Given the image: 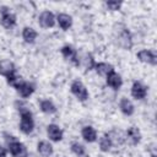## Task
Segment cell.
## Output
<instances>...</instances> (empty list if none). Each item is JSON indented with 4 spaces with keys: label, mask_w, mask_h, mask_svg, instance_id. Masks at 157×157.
<instances>
[{
    "label": "cell",
    "mask_w": 157,
    "mask_h": 157,
    "mask_svg": "<svg viewBox=\"0 0 157 157\" xmlns=\"http://www.w3.org/2000/svg\"><path fill=\"white\" fill-rule=\"evenodd\" d=\"M20 110V115H21V123H20V129L22 132L25 134H29L32 132L33 128H34V121H33V118H32V113L26 109V107L21 105L18 108Z\"/></svg>",
    "instance_id": "1"
},
{
    "label": "cell",
    "mask_w": 157,
    "mask_h": 157,
    "mask_svg": "<svg viewBox=\"0 0 157 157\" xmlns=\"http://www.w3.org/2000/svg\"><path fill=\"white\" fill-rule=\"evenodd\" d=\"M7 145H9V151L13 157H27L28 156L26 146L22 142L15 140L13 136H11L10 141H7Z\"/></svg>",
    "instance_id": "2"
},
{
    "label": "cell",
    "mask_w": 157,
    "mask_h": 157,
    "mask_svg": "<svg viewBox=\"0 0 157 157\" xmlns=\"http://www.w3.org/2000/svg\"><path fill=\"white\" fill-rule=\"evenodd\" d=\"M115 38H117V43L119 47H121L124 49H130L132 47V38H131V34L128 31V28L121 27L120 29H118Z\"/></svg>",
    "instance_id": "3"
},
{
    "label": "cell",
    "mask_w": 157,
    "mask_h": 157,
    "mask_svg": "<svg viewBox=\"0 0 157 157\" xmlns=\"http://www.w3.org/2000/svg\"><path fill=\"white\" fill-rule=\"evenodd\" d=\"M0 13H1L0 22L5 28H11L16 25V16L13 13H11L6 6H2L0 9Z\"/></svg>",
    "instance_id": "4"
},
{
    "label": "cell",
    "mask_w": 157,
    "mask_h": 157,
    "mask_svg": "<svg viewBox=\"0 0 157 157\" xmlns=\"http://www.w3.org/2000/svg\"><path fill=\"white\" fill-rule=\"evenodd\" d=\"M71 92H72V94H74L77 99H80V101H82V102L88 98V92H87L86 87L82 85V82H80V81H77V80L71 83Z\"/></svg>",
    "instance_id": "5"
},
{
    "label": "cell",
    "mask_w": 157,
    "mask_h": 157,
    "mask_svg": "<svg viewBox=\"0 0 157 157\" xmlns=\"http://www.w3.org/2000/svg\"><path fill=\"white\" fill-rule=\"evenodd\" d=\"M15 88L17 90V92L20 93V96L23 97V98L29 97V96L34 92V86H33L32 83L26 82V81H22V80H20V81L16 83Z\"/></svg>",
    "instance_id": "6"
},
{
    "label": "cell",
    "mask_w": 157,
    "mask_h": 157,
    "mask_svg": "<svg viewBox=\"0 0 157 157\" xmlns=\"http://www.w3.org/2000/svg\"><path fill=\"white\" fill-rule=\"evenodd\" d=\"M61 54H63V56H64L65 59L72 61L75 65H77V66L80 65V60H78V58H77V53H76V50H75L72 47H70V45H64V47L61 48Z\"/></svg>",
    "instance_id": "7"
},
{
    "label": "cell",
    "mask_w": 157,
    "mask_h": 157,
    "mask_svg": "<svg viewBox=\"0 0 157 157\" xmlns=\"http://www.w3.org/2000/svg\"><path fill=\"white\" fill-rule=\"evenodd\" d=\"M137 58L142 63H147V64H151V65H156L157 64V56L151 50H146V49L145 50H140L137 53Z\"/></svg>",
    "instance_id": "8"
},
{
    "label": "cell",
    "mask_w": 157,
    "mask_h": 157,
    "mask_svg": "<svg viewBox=\"0 0 157 157\" xmlns=\"http://www.w3.org/2000/svg\"><path fill=\"white\" fill-rule=\"evenodd\" d=\"M107 85L109 87H112L113 90H119L123 85V81H121V77L120 75H118L114 70L110 71L108 75H107Z\"/></svg>",
    "instance_id": "9"
},
{
    "label": "cell",
    "mask_w": 157,
    "mask_h": 157,
    "mask_svg": "<svg viewBox=\"0 0 157 157\" xmlns=\"http://www.w3.org/2000/svg\"><path fill=\"white\" fill-rule=\"evenodd\" d=\"M55 23V17L53 15V12L50 11H44L40 13L39 16V25L44 28H49V27H53Z\"/></svg>",
    "instance_id": "10"
},
{
    "label": "cell",
    "mask_w": 157,
    "mask_h": 157,
    "mask_svg": "<svg viewBox=\"0 0 157 157\" xmlns=\"http://www.w3.org/2000/svg\"><path fill=\"white\" fill-rule=\"evenodd\" d=\"M13 74H16L13 63L10 61V60H1L0 61V75H2L5 77H9Z\"/></svg>",
    "instance_id": "11"
},
{
    "label": "cell",
    "mask_w": 157,
    "mask_h": 157,
    "mask_svg": "<svg viewBox=\"0 0 157 157\" xmlns=\"http://www.w3.org/2000/svg\"><path fill=\"white\" fill-rule=\"evenodd\" d=\"M131 94H132V97L134 98H136V99H142V98H145L146 97V94H147V90H146V87L141 83V82H134V85H132V87H131Z\"/></svg>",
    "instance_id": "12"
},
{
    "label": "cell",
    "mask_w": 157,
    "mask_h": 157,
    "mask_svg": "<svg viewBox=\"0 0 157 157\" xmlns=\"http://www.w3.org/2000/svg\"><path fill=\"white\" fill-rule=\"evenodd\" d=\"M47 132H48L49 139L53 140V141H55V142H58V141H60V140L63 139V131H61V129H60L58 125H55V124L48 125Z\"/></svg>",
    "instance_id": "13"
},
{
    "label": "cell",
    "mask_w": 157,
    "mask_h": 157,
    "mask_svg": "<svg viewBox=\"0 0 157 157\" xmlns=\"http://www.w3.org/2000/svg\"><path fill=\"white\" fill-rule=\"evenodd\" d=\"M126 136H128V140L130 141L131 145H136L140 142V139H141V134H140V130L135 126H131L126 131Z\"/></svg>",
    "instance_id": "14"
},
{
    "label": "cell",
    "mask_w": 157,
    "mask_h": 157,
    "mask_svg": "<svg viewBox=\"0 0 157 157\" xmlns=\"http://www.w3.org/2000/svg\"><path fill=\"white\" fill-rule=\"evenodd\" d=\"M56 20H58L59 26H60L61 29H64V31L69 29V28L71 27V25H72V18H71V16H69V15H66V13H59L58 17H56Z\"/></svg>",
    "instance_id": "15"
},
{
    "label": "cell",
    "mask_w": 157,
    "mask_h": 157,
    "mask_svg": "<svg viewBox=\"0 0 157 157\" xmlns=\"http://www.w3.org/2000/svg\"><path fill=\"white\" fill-rule=\"evenodd\" d=\"M82 137L87 141V142H93L97 140V132L92 126H85L81 131Z\"/></svg>",
    "instance_id": "16"
},
{
    "label": "cell",
    "mask_w": 157,
    "mask_h": 157,
    "mask_svg": "<svg viewBox=\"0 0 157 157\" xmlns=\"http://www.w3.org/2000/svg\"><path fill=\"white\" fill-rule=\"evenodd\" d=\"M37 148H38L39 155L43 156V157H49L53 153V146L49 142H47V141H40L38 144V147Z\"/></svg>",
    "instance_id": "17"
},
{
    "label": "cell",
    "mask_w": 157,
    "mask_h": 157,
    "mask_svg": "<svg viewBox=\"0 0 157 157\" xmlns=\"http://www.w3.org/2000/svg\"><path fill=\"white\" fill-rule=\"evenodd\" d=\"M119 107H120V110H121L125 115H131V114L134 113V104H132L131 101L128 99V98H121Z\"/></svg>",
    "instance_id": "18"
},
{
    "label": "cell",
    "mask_w": 157,
    "mask_h": 157,
    "mask_svg": "<svg viewBox=\"0 0 157 157\" xmlns=\"http://www.w3.org/2000/svg\"><path fill=\"white\" fill-rule=\"evenodd\" d=\"M22 37H23L25 42L33 43L34 39L37 38V32L33 28H31V27H25L23 31H22Z\"/></svg>",
    "instance_id": "19"
},
{
    "label": "cell",
    "mask_w": 157,
    "mask_h": 157,
    "mask_svg": "<svg viewBox=\"0 0 157 157\" xmlns=\"http://www.w3.org/2000/svg\"><path fill=\"white\" fill-rule=\"evenodd\" d=\"M94 70L99 74V75H108L110 71H113V66L107 64V63H98V64H94Z\"/></svg>",
    "instance_id": "20"
},
{
    "label": "cell",
    "mask_w": 157,
    "mask_h": 157,
    "mask_svg": "<svg viewBox=\"0 0 157 157\" xmlns=\"http://www.w3.org/2000/svg\"><path fill=\"white\" fill-rule=\"evenodd\" d=\"M80 64H82L83 66H85V69H86V71H88V70H91V69H93L94 67V60H93V56L90 54V53H85L83 54V56H82V61H80Z\"/></svg>",
    "instance_id": "21"
},
{
    "label": "cell",
    "mask_w": 157,
    "mask_h": 157,
    "mask_svg": "<svg viewBox=\"0 0 157 157\" xmlns=\"http://www.w3.org/2000/svg\"><path fill=\"white\" fill-rule=\"evenodd\" d=\"M40 109H42V112H44V113H47V114H53V113L56 112L55 105H54L53 102L49 101V99L40 101Z\"/></svg>",
    "instance_id": "22"
},
{
    "label": "cell",
    "mask_w": 157,
    "mask_h": 157,
    "mask_svg": "<svg viewBox=\"0 0 157 157\" xmlns=\"http://www.w3.org/2000/svg\"><path fill=\"white\" fill-rule=\"evenodd\" d=\"M112 145L113 144H112V140H110L109 134H104L103 137H101V140H99V147H101V150L103 152H107V151L110 150Z\"/></svg>",
    "instance_id": "23"
},
{
    "label": "cell",
    "mask_w": 157,
    "mask_h": 157,
    "mask_svg": "<svg viewBox=\"0 0 157 157\" xmlns=\"http://www.w3.org/2000/svg\"><path fill=\"white\" fill-rule=\"evenodd\" d=\"M71 151H72L76 156H78V157L85 156V153H86L85 147H83L81 144H78V142H72V144H71Z\"/></svg>",
    "instance_id": "24"
},
{
    "label": "cell",
    "mask_w": 157,
    "mask_h": 157,
    "mask_svg": "<svg viewBox=\"0 0 157 157\" xmlns=\"http://www.w3.org/2000/svg\"><path fill=\"white\" fill-rule=\"evenodd\" d=\"M107 7L112 11H115V10H119L120 6H121V2H118V1H107L105 2Z\"/></svg>",
    "instance_id": "25"
},
{
    "label": "cell",
    "mask_w": 157,
    "mask_h": 157,
    "mask_svg": "<svg viewBox=\"0 0 157 157\" xmlns=\"http://www.w3.org/2000/svg\"><path fill=\"white\" fill-rule=\"evenodd\" d=\"M0 157H6V151L0 146Z\"/></svg>",
    "instance_id": "26"
}]
</instances>
